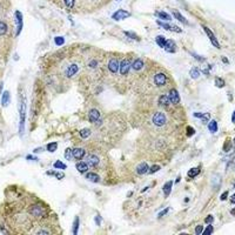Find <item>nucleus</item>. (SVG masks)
Returning <instances> with one entry per match:
<instances>
[{
	"mask_svg": "<svg viewBox=\"0 0 235 235\" xmlns=\"http://www.w3.org/2000/svg\"><path fill=\"white\" fill-rule=\"evenodd\" d=\"M110 0H75L76 7L84 11H94L102 7Z\"/></svg>",
	"mask_w": 235,
	"mask_h": 235,
	"instance_id": "nucleus-1",
	"label": "nucleus"
},
{
	"mask_svg": "<svg viewBox=\"0 0 235 235\" xmlns=\"http://www.w3.org/2000/svg\"><path fill=\"white\" fill-rule=\"evenodd\" d=\"M153 123L155 126H158V127H161L166 123V121H167V118H166V114L162 113V112H158V113H155L153 115V119H152Z\"/></svg>",
	"mask_w": 235,
	"mask_h": 235,
	"instance_id": "nucleus-2",
	"label": "nucleus"
},
{
	"mask_svg": "<svg viewBox=\"0 0 235 235\" xmlns=\"http://www.w3.org/2000/svg\"><path fill=\"white\" fill-rule=\"evenodd\" d=\"M19 111H20V125H19V132H20V135H23L24 125H25V101H21L20 107H19Z\"/></svg>",
	"mask_w": 235,
	"mask_h": 235,
	"instance_id": "nucleus-3",
	"label": "nucleus"
},
{
	"mask_svg": "<svg viewBox=\"0 0 235 235\" xmlns=\"http://www.w3.org/2000/svg\"><path fill=\"white\" fill-rule=\"evenodd\" d=\"M128 17H131V13L125 11V9H118V11L115 13H113L112 18L114 19V20H123V19H127Z\"/></svg>",
	"mask_w": 235,
	"mask_h": 235,
	"instance_id": "nucleus-4",
	"label": "nucleus"
},
{
	"mask_svg": "<svg viewBox=\"0 0 235 235\" xmlns=\"http://www.w3.org/2000/svg\"><path fill=\"white\" fill-rule=\"evenodd\" d=\"M132 65H131V60L129 59H123V60L121 61V64H120V73L122 74V75H126L127 73H128V71H129V67H131Z\"/></svg>",
	"mask_w": 235,
	"mask_h": 235,
	"instance_id": "nucleus-5",
	"label": "nucleus"
},
{
	"mask_svg": "<svg viewBox=\"0 0 235 235\" xmlns=\"http://www.w3.org/2000/svg\"><path fill=\"white\" fill-rule=\"evenodd\" d=\"M119 67H120V62L116 58H112L108 61V70L111 71V73H116Z\"/></svg>",
	"mask_w": 235,
	"mask_h": 235,
	"instance_id": "nucleus-6",
	"label": "nucleus"
},
{
	"mask_svg": "<svg viewBox=\"0 0 235 235\" xmlns=\"http://www.w3.org/2000/svg\"><path fill=\"white\" fill-rule=\"evenodd\" d=\"M168 99H169V102L173 104V105H176L180 102V95L178 93L176 90H171L169 91V94H168Z\"/></svg>",
	"mask_w": 235,
	"mask_h": 235,
	"instance_id": "nucleus-7",
	"label": "nucleus"
},
{
	"mask_svg": "<svg viewBox=\"0 0 235 235\" xmlns=\"http://www.w3.org/2000/svg\"><path fill=\"white\" fill-rule=\"evenodd\" d=\"M203 29H204V32H206V34L208 35V38H209V40L212 41V44L216 47V48H220V44L218 42V40H216V38H215V35H214V33L210 31V29L208 28V27H206V26H203Z\"/></svg>",
	"mask_w": 235,
	"mask_h": 235,
	"instance_id": "nucleus-8",
	"label": "nucleus"
},
{
	"mask_svg": "<svg viewBox=\"0 0 235 235\" xmlns=\"http://www.w3.org/2000/svg\"><path fill=\"white\" fill-rule=\"evenodd\" d=\"M166 80H167V76H166L163 73H159V74H156L154 76V82H155L156 86H159V87L165 86L166 85Z\"/></svg>",
	"mask_w": 235,
	"mask_h": 235,
	"instance_id": "nucleus-9",
	"label": "nucleus"
},
{
	"mask_svg": "<svg viewBox=\"0 0 235 235\" xmlns=\"http://www.w3.org/2000/svg\"><path fill=\"white\" fill-rule=\"evenodd\" d=\"M78 72H79V66H78L76 64H72L67 67V70H66V76L68 78H71L73 75H75Z\"/></svg>",
	"mask_w": 235,
	"mask_h": 235,
	"instance_id": "nucleus-10",
	"label": "nucleus"
},
{
	"mask_svg": "<svg viewBox=\"0 0 235 235\" xmlns=\"http://www.w3.org/2000/svg\"><path fill=\"white\" fill-rule=\"evenodd\" d=\"M99 162H100V160L96 155L90 154L87 156V165H90V167H96V166L99 165Z\"/></svg>",
	"mask_w": 235,
	"mask_h": 235,
	"instance_id": "nucleus-11",
	"label": "nucleus"
},
{
	"mask_svg": "<svg viewBox=\"0 0 235 235\" xmlns=\"http://www.w3.org/2000/svg\"><path fill=\"white\" fill-rule=\"evenodd\" d=\"M100 112L98 111V110H91L90 111V113H88V120H90L91 122H95V121H98L100 119Z\"/></svg>",
	"mask_w": 235,
	"mask_h": 235,
	"instance_id": "nucleus-12",
	"label": "nucleus"
},
{
	"mask_svg": "<svg viewBox=\"0 0 235 235\" xmlns=\"http://www.w3.org/2000/svg\"><path fill=\"white\" fill-rule=\"evenodd\" d=\"M158 25H160L161 27H163L165 29H167V31H175L178 33H181V28H179L178 26H172V25H168V24H165V23H161V21H158Z\"/></svg>",
	"mask_w": 235,
	"mask_h": 235,
	"instance_id": "nucleus-13",
	"label": "nucleus"
},
{
	"mask_svg": "<svg viewBox=\"0 0 235 235\" xmlns=\"http://www.w3.org/2000/svg\"><path fill=\"white\" fill-rule=\"evenodd\" d=\"M148 169H149V167H148V165H147V162H141L138 167H136V173L140 175H143L148 172Z\"/></svg>",
	"mask_w": 235,
	"mask_h": 235,
	"instance_id": "nucleus-14",
	"label": "nucleus"
},
{
	"mask_svg": "<svg viewBox=\"0 0 235 235\" xmlns=\"http://www.w3.org/2000/svg\"><path fill=\"white\" fill-rule=\"evenodd\" d=\"M163 48H165V51H167L169 53H174L175 52V42L173 40H166Z\"/></svg>",
	"mask_w": 235,
	"mask_h": 235,
	"instance_id": "nucleus-15",
	"label": "nucleus"
},
{
	"mask_svg": "<svg viewBox=\"0 0 235 235\" xmlns=\"http://www.w3.org/2000/svg\"><path fill=\"white\" fill-rule=\"evenodd\" d=\"M31 213L34 215L35 218H40L44 214V208L41 207V206H34V207L32 208V210H31Z\"/></svg>",
	"mask_w": 235,
	"mask_h": 235,
	"instance_id": "nucleus-16",
	"label": "nucleus"
},
{
	"mask_svg": "<svg viewBox=\"0 0 235 235\" xmlns=\"http://www.w3.org/2000/svg\"><path fill=\"white\" fill-rule=\"evenodd\" d=\"M86 179L88 180V181H91V182H99L100 181V176L98 175L96 173H93V172H91V173H87L86 174Z\"/></svg>",
	"mask_w": 235,
	"mask_h": 235,
	"instance_id": "nucleus-17",
	"label": "nucleus"
},
{
	"mask_svg": "<svg viewBox=\"0 0 235 235\" xmlns=\"http://www.w3.org/2000/svg\"><path fill=\"white\" fill-rule=\"evenodd\" d=\"M75 167H76V169H78V172H79V173H86L88 171V165L86 162H82V161L76 162Z\"/></svg>",
	"mask_w": 235,
	"mask_h": 235,
	"instance_id": "nucleus-18",
	"label": "nucleus"
},
{
	"mask_svg": "<svg viewBox=\"0 0 235 235\" xmlns=\"http://www.w3.org/2000/svg\"><path fill=\"white\" fill-rule=\"evenodd\" d=\"M85 155V151L82 148H74L73 149V158H75L76 160H81Z\"/></svg>",
	"mask_w": 235,
	"mask_h": 235,
	"instance_id": "nucleus-19",
	"label": "nucleus"
},
{
	"mask_svg": "<svg viewBox=\"0 0 235 235\" xmlns=\"http://www.w3.org/2000/svg\"><path fill=\"white\" fill-rule=\"evenodd\" d=\"M15 15H17V23H18V31H17V34H19L21 32V29H23V15L21 13L17 11L15 12Z\"/></svg>",
	"mask_w": 235,
	"mask_h": 235,
	"instance_id": "nucleus-20",
	"label": "nucleus"
},
{
	"mask_svg": "<svg viewBox=\"0 0 235 235\" xmlns=\"http://www.w3.org/2000/svg\"><path fill=\"white\" fill-rule=\"evenodd\" d=\"M143 61L141 60V59H136V60L133 62V65H132V68L134 71H140V70H142L143 68Z\"/></svg>",
	"mask_w": 235,
	"mask_h": 235,
	"instance_id": "nucleus-21",
	"label": "nucleus"
},
{
	"mask_svg": "<svg viewBox=\"0 0 235 235\" xmlns=\"http://www.w3.org/2000/svg\"><path fill=\"white\" fill-rule=\"evenodd\" d=\"M172 186H173V181H168L163 185V194L165 196H168L171 194V191H172Z\"/></svg>",
	"mask_w": 235,
	"mask_h": 235,
	"instance_id": "nucleus-22",
	"label": "nucleus"
},
{
	"mask_svg": "<svg viewBox=\"0 0 235 235\" xmlns=\"http://www.w3.org/2000/svg\"><path fill=\"white\" fill-rule=\"evenodd\" d=\"M173 15H174V18L178 19L179 21H181V23H183V24H186V25H188V21L186 20V18H185L183 15H181L180 12H178V11H173Z\"/></svg>",
	"mask_w": 235,
	"mask_h": 235,
	"instance_id": "nucleus-23",
	"label": "nucleus"
},
{
	"mask_svg": "<svg viewBox=\"0 0 235 235\" xmlns=\"http://www.w3.org/2000/svg\"><path fill=\"white\" fill-rule=\"evenodd\" d=\"M158 102H159L161 106H167V105L169 104L168 95H165V94L160 95V96H159V100H158Z\"/></svg>",
	"mask_w": 235,
	"mask_h": 235,
	"instance_id": "nucleus-24",
	"label": "nucleus"
},
{
	"mask_svg": "<svg viewBox=\"0 0 235 235\" xmlns=\"http://www.w3.org/2000/svg\"><path fill=\"white\" fill-rule=\"evenodd\" d=\"M208 129H209L212 133H216V132H218V122L215 121V120L209 121V123H208Z\"/></svg>",
	"mask_w": 235,
	"mask_h": 235,
	"instance_id": "nucleus-25",
	"label": "nucleus"
},
{
	"mask_svg": "<svg viewBox=\"0 0 235 235\" xmlns=\"http://www.w3.org/2000/svg\"><path fill=\"white\" fill-rule=\"evenodd\" d=\"M189 75H191V78H193V79H196V78H199V75H200V71L196 67H194L189 71Z\"/></svg>",
	"mask_w": 235,
	"mask_h": 235,
	"instance_id": "nucleus-26",
	"label": "nucleus"
},
{
	"mask_svg": "<svg viewBox=\"0 0 235 235\" xmlns=\"http://www.w3.org/2000/svg\"><path fill=\"white\" fill-rule=\"evenodd\" d=\"M199 173H200V169H199V168H192V169L188 171L187 175L189 176V178H195V176H196Z\"/></svg>",
	"mask_w": 235,
	"mask_h": 235,
	"instance_id": "nucleus-27",
	"label": "nucleus"
},
{
	"mask_svg": "<svg viewBox=\"0 0 235 235\" xmlns=\"http://www.w3.org/2000/svg\"><path fill=\"white\" fill-rule=\"evenodd\" d=\"M1 102L4 106H7L8 102H9V93L6 91L4 94H3V99H1Z\"/></svg>",
	"mask_w": 235,
	"mask_h": 235,
	"instance_id": "nucleus-28",
	"label": "nucleus"
},
{
	"mask_svg": "<svg viewBox=\"0 0 235 235\" xmlns=\"http://www.w3.org/2000/svg\"><path fill=\"white\" fill-rule=\"evenodd\" d=\"M56 148H58V143H56V142H51V143H48V145H47V151H48V152H51V153L55 152Z\"/></svg>",
	"mask_w": 235,
	"mask_h": 235,
	"instance_id": "nucleus-29",
	"label": "nucleus"
},
{
	"mask_svg": "<svg viewBox=\"0 0 235 235\" xmlns=\"http://www.w3.org/2000/svg\"><path fill=\"white\" fill-rule=\"evenodd\" d=\"M80 135H81V138H84V139L88 138V136L91 135V129H90V128H84V129H81V131H80Z\"/></svg>",
	"mask_w": 235,
	"mask_h": 235,
	"instance_id": "nucleus-30",
	"label": "nucleus"
},
{
	"mask_svg": "<svg viewBox=\"0 0 235 235\" xmlns=\"http://www.w3.org/2000/svg\"><path fill=\"white\" fill-rule=\"evenodd\" d=\"M165 42H166V39H165V37H162V35L156 37V44H158L160 47H162V48H163Z\"/></svg>",
	"mask_w": 235,
	"mask_h": 235,
	"instance_id": "nucleus-31",
	"label": "nucleus"
},
{
	"mask_svg": "<svg viewBox=\"0 0 235 235\" xmlns=\"http://www.w3.org/2000/svg\"><path fill=\"white\" fill-rule=\"evenodd\" d=\"M78 228H79V218H75L74 219V223H73V234L76 235L78 234Z\"/></svg>",
	"mask_w": 235,
	"mask_h": 235,
	"instance_id": "nucleus-32",
	"label": "nucleus"
},
{
	"mask_svg": "<svg viewBox=\"0 0 235 235\" xmlns=\"http://www.w3.org/2000/svg\"><path fill=\"white\" fill-rule=\"evenodd\" d=\"M158 15H159V18H160V19H162V20H167V21H169V20H171V15H169L168 13L159 12V13H158Z\"/></svg>",
	"mask_w": 235,
	"mask_h": 235,
	"instance_id": "nucleus-33",
	"label": "nucleus"
},
{
	"mask_svg": "<svg viewBox=\"0 0 235 235\" xmlns=\"http://www.w3.org/2000/svg\"><path fill=\"white\" fill-rule=\"evenodd\" d=\"M200 119H201L202 123H207V122H209L210 114H209V113H203V114H202V116L200 118Z\"/></svg>",
	"mask_w": 235,
	"mask_h": 235,
	"instance_id": "nucleus-34",
	"label": "nucleus"
},
{
	"mask_svg": "<svg viewBox=\"0 0 235 235\" xmlns=\"http://www.w3.org/2000/svg\"><path fill=\"white\" fill-rule=\"evenodd\" d=\"M7 32V25L4 21H0V35H4Z\"/></svg>",
	"mask_w": 235,
	"mask_h": 235,
	"instance_id": "nucleus-35",
	"label": "nucleus"
},
{
	"mask_svg": "<svg viewBox=\"0 0 235 235\" xmlns=\"http://www.w3.org/2000/svg\"><path fill=\"white\" fill-rule=\"evenodd\" d=\"M65 158H66L67 160H72V158H73V149L67 148V149L65 151Z\"/></svg>",
	"mask_w": 235,
	"mask_h": 235,
	"instance_id": "nucleus-36",
	"label": "nucleus"
},
{
	"mask_svg": "<svg viewBox=\"0 0 235 235\" xmlns=\"http://www.w3.org/2000/svg\"><path fill=\"white\" fill-rule=\"evenodd\" d=\"M215 86L219 88H222L224 86V80L221 79V78H215Z\"/></svg>",
	"mask_w": 235,
	"mask_h": 235,
	"instance_id": "nucleus-37",
	"label": "nucleus"
},
{
	"mask_svg": "<svg viewBox=\"0 0 235 235\" xmlns=\"http://www.w3.org/2000/svg\"><path fill=\"white\" fill-rule=\"evenodd\" d=\"M54 168H60V169H66V165L62 163L61 161H56L54 163Z\"/></svg>",
	"mask_w": 235,
	"mask_h": 235,
	"instance_id": "nucleus-38",
	"label": "nucleus"
},
{
	"mask_svg": "<svg viewBox=\"0 0 235 235\" xmlns=\"http://www.w3.org/2000/svg\"><path fill=\"white\" fill-rule=\"evenodd\" d=\"M64 1H65L66 6H67L68 8H72V7L75 5V0H64Z\"/></svg>",
	"mask_w": 235,
	"mask_h": 235,
	"instance_id": "nucleus-39",
	"label": "nucleus"
},
{
	"mask_svg": "<svg viewBox=\"0 0 235 235\" xmlns=\"http://www.w3.org/2000/svg\"><path fill=\"white\" fill-rule=\"evenodd\" d=\"M54 41H55V44L58 45V46H61L64 42H65V40H64V38H61V37H56L55 39H54Z\"/></svg>",
	"mask_w": 235,
	"mask_h": 235,
	"instance_id": "nucleus-40",
	"label": "nucleus"
},
{
	"mask_svg": "<svg viewBox=\"0 0 235 235\" xmlns=\"http://www.w3.org/2000/svg\"><path fill=\"white\" fill-rule=\"evenodd\" d=\"M159 169H160V166H158V165H154L153 167H151V168H149V171H148V172H149L151 174H153V173H155V172H158Z\"/></svg>",
	"mask_w": 235,
	"mask_h": 235,
	"instance_id": "nucleus-41",
	"label": "nucleus"
},
{
	"mask_svg": "<svg viewBox=\"0 0 235 235\" xmlns=\"http://www.w3.org/2000/svg\"><path fill=\"white\" fill-rule=\"evenodd\" d=\"M125 34H126L127 37H129L131 39H134V40H136V39H138V35H136L135 33H132V32H125Z\"/></svg>",
	"mask_w": 235,
	"mask_h": 235,
	"instance_id": "nucleus-42",
	"label": "nucleus"
},
{
	"mask_svg": "<svg viewBox=\"0 0 235 235\" xmlns=\"http://www.w3.org/2000/svg\"><path fill=\"white\" fill-rule=\"evenodd\" d=\"M213 221H214V218H213V215H208V216L204 219V222H206V223H208V224L213 223Z\"/></svg>",
	"mask_w": 235,
	"mask_h": 235,
	"instance_id": "nucleus-43",
	"label": "nucleus"
},
{
	"mask_svg": "<svg viewBox=\"0 0 235 235\" xmlns=\"http://www.w3.org/2000/svg\"><path fill=\"white\" fill-rule=\"evenodd\" d=\"M203 232V227L201 226V224H199V226H196V228H195V234L196 235H199V234H201Z\"/></svg>",
	"mask_w": 235,
	"mask_h": 235,
	"instance_id": "nucleus-44",
	"label": "nucleus"
},
{
	"mask_svg": "<svg viewBox=\"0 0 235 235\" xmlns=\"http://www.w3.org/2000/svg\"><path fill=\"white\" fill-rule=\"evenodd\" d=\"M212 232H213V227H212V223H210L209 226H208L207 228H206V229H204V230H203L202 233H204V234H208V233H212Z\"/></svg>",
	"mask_w": 235,
	"mask_h": 235,
	"instance_id": "nucleus-45",
	"label": "nucleus"
},
{
	"mask_svg": "<svg viewBox=\"0 0 235 235\" xmlns=\"http://www.w3.org/2000/svg\"><path fill=\"white\" fill-rule=\"evenodd\" d=\"M95 223H96V226H100V223H101L100 215H96V216H95Z\"/></svg>",
	"mask_w": 235,
	"mask_h": 235,
	"instance_id": "nucleus-46",
	"label": "nucleus"
},
{
	"mask_svg": "<svg viewBox=\"0 0 235 235\" xmlns=\"http://www.w3.org/2000/svg\"><path fill=\"white\" fill-rule=\"evenodd\" d=\"M227 196H228V192H224V193L221 195V198H220V199H221L222 201H224V200L227 199Z\"/></svg>",
	"mask_w": 235,
	"mask_h": 235,
	"instance_id": "nucleus-47",
	"label": "nucleus"
},
{
	"mask_svg": "<svg viewBox=\"0 0 235 235\" xmlns=\"http://www.w3.org/2000/svg\"><path fill=\"white\" fill-rule=\"evenodd\" d=\"M54 175H55V176H56V178H58V179H59V180H61V179H62V178H64V174H62V173H55V174H54Z\"/></svg>",
	"mask_w": 235,
	"mask_h": 235,
	"instance_id": "nucleus-48",
	"label": "nucleus"
},
{
	"mask_svg": "<svg viewBox=\"0 0 235 235\" xmlns=\"http://www.w3.org/2000/svg\"><path fill=\"white\" fill-rule=\"evenodd\" d=\"M194 58L196 59V60H199V61H204V58H201L200 55H196V54H194Z\"/></svg>",
	"mask_w": 235,
	"mask_h": 235,
	"instance_id": "nucleus-49",
	"label": "nucleus"
},
{
	"mask_svg": "<svg viewBox=\"0 0 235 235\" xmlns=\"http://www.w3.org/2000/svg\"><path fill=\"white\" fill-rule=\"evenodd\" d=\"M167 212H168V208H166L165 210H162V212H161V213L159 214V218H161V216H163V215H165V214H167Z\"/></svg>",
	"mask_w": 235,
	"mask_h": 235,
	"instance_id": "nucleus-50",
	"label": "nucleus"
},
{
	"mask_svg": "<svg viewBox=\"0 0 235 235\" xmlns=\"http://www.w3.org/2000/svg\"><path fill=\"white\" fill-rule=\"evenodd\" d=\"M202 114H203V113H199V112H196V113H194V116H196V118H201V116H202Z\"/></svg>",
	"mask_w": 235,
	"mask_h": 235,
	"instance_id": "nucleus-51",
	"label": "nucleus"
},
{
	"mask_svg": "<svg viewBox=\"0 0 235 235\" xmlns=\"http://www.w3.org/2000/svg\"><path fill=\"white\" fill-rule=\"evenodd\" d=\"M230 202H232V203H235V194H233V196H232V199H230Z\"/></svg>",
	"mask_w": 235,
	"mask_h": 235,
	"instance_id": "nucleus-52",
	"label": "nucleus"
},
{
	"mask_svg": "<svg viewBox=\"0 0 235 235\" xmlns=\"http://www.w3.org/2000/svg\"><path fill=\"white\" fill-rule=\"evenodd\" d=\"M232 121L235 123V111H234V113H233V115H232Z\"/></svg>",
	"mask_w": 235,
	"mask_h": 235,
	"instance_id": "nucleus-53",
	"label": "nucleus"
},
{
	"mask_svg": "<svg viewBox=\"0 0 235 235\" xmlns=\"http://www.w3.org/2000/svg\"><path fill=\"white\" fill-rule=\"evenodd\" d=\"M41 149H42V148H37L34 152H35V153H39V152H41Z\"/></svg>",
	"mask_w": 235,
	"mask_h": 235,
	"instance_id": "nucleus-54",
	"label": "nucleus"
},
{
	"mask_svg": "<svg viewBox=\"0 0 235 235\" xmlns=\"http://www.w3.org/2000/svg\"><path fill=\"white\" fill-rule=\"evenodd\" d=\"M222 60H223V62H226V64L228 62V60H227V59H226V58H223V59H222Z\"/></svg>",
	"mask_w": 235,
	"mask_h": 235,
	"instance_id": "nucleus-55",
	"label": "nucleus"
},
{
	"mask_svg": "<svg viewBox=\"0 0 235 235\" xmlns=\"http://www.w3.org/2000/svg\"><path fill=\"white\" fill-rule=\"evenodd\" d=\"M232 214H235V209H233V210H232Z\"/></svg>",
	"mask_w": 235,
	"mask_h": 235,
	"instance_id": "nucleus-56",
	"label": "nucleus"
}]
</instances>
